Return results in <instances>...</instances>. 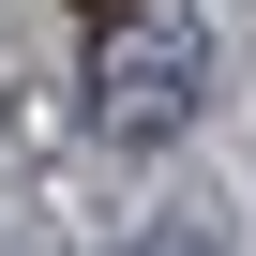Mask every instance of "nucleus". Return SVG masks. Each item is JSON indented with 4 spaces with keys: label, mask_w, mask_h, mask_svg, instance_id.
Here are the masks:
<instances>
[{
    "label": "nucleus",
    "mask_w": 256,
    "mask_h": 256,
    "mask_svg": "<svg viewBox=\"0 0 256 256\" xmlns=\"http://www.w3.org/2000/svg\"><path fill=\"white\" fill-rule=\"evenodd\" d=\"M90 106H106V136H181V120L211 106V30L181 16V0L106 16V46H90Z\"/></svg>",
    "instance_id": "f257e3e1"
},
{
    "label": "nucleus",
    "mask_w": 256,
    "mask_h": 256,
    "mask_svg": "<svg viewBox=\"0 0 256 256\" xmlns=\"http://www.w3.org/2000/svg\"><path fill=\"white\" fill-rule=\"evenodd\" d=\"M120 256H226L211 226H151V241H120Z\"/></svg>",
    "instance_id": "f03ea898"
},
{
    "label": "nucleus",
    "mask_w": 256,
    "mask_h": 256,
    "mask_svg": "<svg viewBox=\"0 0 256 256\" xmlns=\"http://www.w3.org/2000/svg\"><path fill=\"white\" fill-rule=\"evenodd\" d=\"M106 16H136V0H90V30H106Z\"/></svg>",
    "instance_id": "7ed1b4c3"
}]
</instances>
